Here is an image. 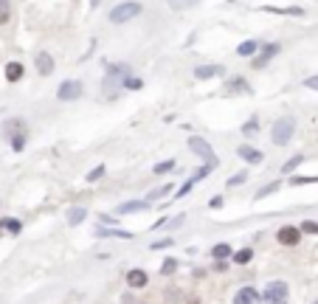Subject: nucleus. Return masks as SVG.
I'll return each mask as SVG.
<instances>
[{
	"label": "nucleus",
	"mask_w": 318,
	"mask_h": 304,
	"mask_svg": "<svg viewBox=\"0 0 318 304\" xmlns=\"http://www.w3.org/2000/svg\"><path fill=\"white\" fill-rule=\"evenodd\" d=\"M149 203L146 200H132V203H124V206H119V214H129V211H144Z\"/></svg>",
	"instance_id": "nucleus-12"
},
{
	"label": "nucleus",
	"mask_w": 318,
	"mask_h": 304,
	"mask_svg": "<svg viewBox=\"0 0 318 304\" xmlns=\"http://www.w3.org/2000/svg\"><path fill=\"white\" fill-rule=\"evenodd\" d=\"M127 282L132 287H144L146 285V273H144V270H129V273H127Z\"/></svg>",
	"instance_id": "nucleus-15"
},
{
	"label": "nucleus",
	"mask_w": 318,
	"mask_h": 304,
	"mask_svg": "<svg viewBox=\"0 0 318 304\" xmlns=\"http://www.w3.org/2000/svg\"><path fill=\"white\" fill-rule=\"evenodd\" d=\"M37 70H40V76H48L54 70V60L51 54H37Z\"/></svg>",
	"instance_id": "nucleus-9"
},
{
	"label": "nucleus",
	"mask_w": 318,
	"mask_h": 304,
	"mask_svg": "<svg viewBox=\"0 0 318 304\" xmlns=\"http://www.w3.org/2000/svg\"><path fill=\"white\" fill-rule=\"evenodd\" d=\"M57 96H60L62 102H73V99H79V96H82V82H79V79L62 82L60 90H57Z\"/></svg>",
	"instance_id": "nucleus-4"
},
{
	"label": "nucleus",
	"mask_w": 318,
	"mask_h": 304,
	"mask_svg": "<svg viewBox=\"0 0 318 304\" xmlns=\"http://www.w3.org/2000/svg\"><path fill=\"white\" fill-rule=\"evenodd\" d=\"M0 228H6V231H11V234H17L20 228V220H0Z\"/></svg>",
	"instance_id": "nucleus-21"
},
{
	"label": "nucleus",
	"mask_w": 318,
	"mask_h": 304,
	"mask_svg": "<svg viewBox=\"0 0 318 304\" xmlns=\"http://www.w3.org/2000/svg\"><path fill=\"white\" fill-rule=\"evenodd\" d=\"M299 164H301V155H296V158H290V161H287V164H284L282 169H284V172H293V169H296Z\"/></svg>",
	"instance_id": "nucleus-26"
},
{
	"label": "nucleus",
	"mask_w": 318,
	"mask_h": 304,
	"mask_svg": "<svg viewBox=\"0 0 318 304\" xmlns=\"http://www.w3.org/2000/svg\"><path fill=\"white\" fill-rule=\"evenodd\" d=\"M138 14H141V3L127 0V3H121V6H116V9L110 11V20L113 23H127V20L138 17Z\"/></svg>",
	"instance_id": "nucleus-3"
},
{
	"label": "nucleus",
	"mask_w": 318,
	"mask_h": 304,
	"mask_svg": "<svg viewBox=\"0 0 318 304\" xmlns=\"http://www.w3.org/2000/svg\"><path fill=\"white\" fill-rule=\"evenodd\" d=\"M200 0H169V6L172 9H191V6H197Z\"/></svg>",
	"instance_id": "nucleus-22"
},
{
	"label": "nucleus",
	"mask_w": 318,
	"mask_h": 304,
	"mask_svg": "<svg viewBox=\"0 0 318 304\" xmlns=\"http://www.w3.org/2000/svg\"><path fill=\"white\" fill-rule=\"evenodd\" d=\"M189 147H191V152H197V155L206 158L208 164H217V158L211 155V147H208V144H206L203 138H191V141H189Z\"/></svg>",
	"instance_id": "nucleus-7"
},
{
	"label": "nucleus",
	"mask_w": 318,
	"mask_h": 304,
	"mask_svg": "<svg viewBox=\"0 0 318 304\" xmlns=\"http://www.w3.org/2000/svg\"><path fill=\"white\" fill-rule=\"evenodd\" d=\"M276 189H279V183H267L265 189H259L256 197H265V194H270V191H276Z\"/></svg>",
	"instance_id": "nucleus-28"
},
{
	"label": "nucleus",
	"mask_w": 318,
	"mask_h": 304,
	"mask_svg": "<svg viewBox=\"0 0 318 304\" xmlns=\"http://www.w3.org/2000/svg\"><path fill=\"white\" fill-rule=\"evenodd\" d=\"M124 85H127V87H135V90H138V87H141V79H132V76H127V79H124Z\"/></svg>",
	"instance_id": "nucleus-34"
},
{
	"label": "nucleus",
	"mask_w": 318,
	"mask_h": 304,
	"mask_svg": "<svg viewBox=\"0 0 318 304\" xmlns=\"http://www.w3.org/2000/svg\"><path fill=\"white\" fill-rule=\"evenodd\" d=\"M102 175H104V166H99V169H93V172L87 175V181H99Z\"/></svg>",
	"instance_id": "nucleus-33"
},
{
	"label": "nucleus",
	"mask_w": 318,
	"mask_h": 304,
	"mask_svg": "<svg viewBox=\"0 0 318 304\" xmlns=\"http://www.w3.org/2000/svg\"><path fill=\"white\" fill-rule=\"evenodd\" d=\"M175 270H178V259H166L164 268H161V273H164V276H172Z\"/></svg>",
	"instance_id": "nucleus-23"
},
{
	"label": "nucleus",
	"mask_w": 318,
	"mask_h": 304,
	"mask_svg": "<svg viewBox=\"0 0 318 304\" xmlns=\"http://www.w3.org/2000/svg\"><path fill=\"white\" fill-rule=\"evenodd\" d=\"M316 304H318V299H316Z\"/></svg>",
	"instance_id": "nucleus-35"
},
{
	"label": "nucleus",
	"mask_w": 318,
	"mask_h": 304,
	"mask_svg": "<svg viewBox=\"0 0 318 304\" xmlns=\"http://www.w3.org/2000/svg\"><path fill=\"white\" fill-rule=\"evenodd\" d=\"M169 189H172V186H164V189H158V191H152V194H149V200H158V197H166V194H169Z\"/></svg>",
	"instance_id": "nucleus-30"
},
{
	"label": "nucleus",
	"mask_w": 318,
	"mask_h": 304,
	"mask_svg": "<svg viewBox=\"0 0 318 304\" xmlns=\"http://www.w3.org/2000/svg\"><path fill=\"white\" fill-rule=\"evenodd\" d=\"M276 240H279L282 245H296V243L301 240V228H296V226H284V228H279Z\"/></svg>",
	"instance_id": "nucleus-6"
},
{
	"label": "nucleus",
	"mask_w": 318,
	"mask_h": 304,
	"mask_svg": "<svg viewBox=\"0 0 318 304\" xmlns=\"http://www.w3.org/2000/svg\"><path fill=\"white\" fill-rule=\"evenodd\" d=\"M211 256H214L217 262H223L225 256H231V245H228V243H220V245H214V248H211Z\"/></svg>",
	"instance_id": "nucleus-14"
},
{
	"label": "nucleus",
	"mask_w": 318,
	"mask_h": 304,
	"mask_svg": "<svg viewBox=\"0 0 318 304\" xmlns=\"http://www.w3.org/2000/svg\"><path fill=\"white\" fill-rule=\"evenodd\" d=\"M96 234H99V237H121V240H129V237H132V234H127V231H116V228H113V231H107V228H99Z\"/></svg>",
	"instance_id": "nucleus-19"
},
{
	"label": "nucleus",
	"mask_w": 318,
	"mask_h": 304,
	"mask_svg": "<svg viewBox=\"0 0 318 304\" xmlns=\"http://www.w3.org/2000/svg\"><path fill=\"white\" fill-rule=\"evenodd\" d=\"M304 87H310V90H318V76H310V79H304Z\"/></svg>",
	"instance_id": "nucleus-32"
},
{
	"label": "nucleus",
	"mask_w": 318,
	"mask_h": 304,
	"mask_svg": "<svg viewBox=\"0 0 318 304\" xmlns=\"http://www.w3.org/2000/svg\"><path fill=\"white\" fill-rule=\"evenodd\" d=\"M287 296H290V287H287V282H267L265 287V302L267 304H287Z\"/></svg>",
	"instance_id": "nucleus-1"
},
{
	"label": "nucleus",
	"mask_w": 318,
	"mask_h": 304,
	"mask_svg": "<svg viewBox=\"0 0 318 304\" xmlns=\"http://www.w3.org/2000/svg\"><path fill=\"white\" fill-rule=\"evenodd\" d=\"M228 90H248V85H245L242 79H234L231 85H228Z\"/></svg>",
	"instance_id": "nucleus-29"
},
{
	"label": "nucleus",
	"mask_w": 318,
	"mask_h": 304,
	"mask_svg": "<svg viewBox=\"0 0 318 304\" xmlns=\"http://www.w3.org/2000/svg\"><path fill=\"white\" fill-rule=\"evenodd\" d=\"M11 147H14V149L20 152V149L26 147V135H14V138H11Z\"/></svg>",
	"instance_id": "nucleus-27"
},
{
	"label": "nucleus",
	"mask_w": 318,
	"mask_h": 304,
	"mask_svg": "<svg viewBox=\"0 0 318 304\" xmlns=\"http://www.w3.org/2000/svg\"><path fill=\"white\" fill-rule=\"evenodd\" d=\"M301 231H304V234H318V223L316 220H304V223H301Z\"/></svg>",
	"instance_id": "nucleus-24"
},
{
	"label": "nucleus",
	"mask_w": 318,
	"mask_h": 304,
	"mask_svg": "<svg viewBox=\"0 0 318 304\" xmlns=\"http://www.w3.org/2000/svg\"><path fill=\"white\" fill-rule=\"evenodd\" d=\"M251 259H254V251H251V248H242V251L234 253V262H240V265H245V262H251Z\"/></svg>",
	"instance_id": "nucleus-18"
},
{
	"label": "nucleus",
	"mask_w": 318,
	"mask_h": 304,
	"mask_svg": "<svg viewBox=\"0 0 318 304\" xmlns=\"http://www.w3.org/2000/svg\"><path fill=\"white\" fill-rule=\"evenodd\" d=\"M254 51H256V43H254V40H248V43H242L240 48H237V54H240V57H251Z\"/></svg>",
	"instance_id": "nucleus-20"
},
{
	"label": "nucleus",
	"mask_w": 318,
	"mask_h": 304,
	"mask_svg": "<svg viewBox=\"0 0 318 304\" xmlns=\"http://www.w3.org/2000/svg\"><path fill=\"white\" fill-rule=\"evenodd\" d=\"M240 158L248 161V164H262V152L254 149V147H240Z\"/></svg>",
	"instance_id": "nucleus-10"
},
{
	"label": "nucleus",
	"mask_w": 318,
	"mask_h": 304,
	"mask_svg": "<svg viewBox=\"0 0 318 304\" xmlns=\"http://www.w3.org/2000/svg\"><path fill=\"white\" fill-rule=\"evenodd\" d=\"M245 178H248V172H240V175H234L231 181H228V186H240V183L245 181Z\"/></svg>",
	"instance_id": "nucleus-31"
},
{
	"label": "nucleus",
	"mask_w": 318,
	"mask_h": 304,
	"mask_svg": "<svg viewBox=\"0 0 318 304\" xmlns=\"http://www.w3.org/2000/svg\"><path fill=\"white\" fill-rule=\"evenodd\" d=\"M234 304H262V296L254 287H240L237 296H234Z\"/></svg>",
	"instance_id": "nucleus-5"
},
{
	"label": "nucleus",
	"mask_w": 318,
	"mask_h": 304,
	"mask_svg": "<svg viewBox=\"0 0 318 304\" xmlns=\"http://www.w3.org/2000/svg\"><path fill=\"white\" fill-rule=\"evenodd\" d=\"M194 76H197V79L225 76V68H223V65H200V68H194Z\"/></svg>",
	"instance_id": "nucleus-8"
},
{
	"label": "nucleus",
	"mask_w": 318,
	"mask_h": 304,
	"mask_svg": "<svg viewBox=\"0 0 318 304\" xmlns=\"http://www.w3.org/2000/svg\"><path fill=\"white\" fill-rule=\"evenodd\" d=\"M276 54H279V45H276V43H267V45H265V57L254 60V65H256V68H262V65H265V62L270 60V57H276Z\"/></svg>",
	"instance_id": "nucleus-13"
},
{
	"label": "nucleus",
	"mask_w": 318,
	"mask_h": 304,
	"mask_svg": "<svg viewBox=\"0 0 318 304\" xmlns=\"http://www.w3.org/2000/svg\"><path fill=\"white\" fill-rule=\"evenodd\" d=\"M293 130H296V122H293V119H279V122L273 124V130H270V138H273V144L284 147V144L293 138Z\"/></svg>",
	"instance_id": "nucleus-2"
},
{
	"label": "nucleus",
	"mask_w": 318,
	"mask_h": 304,
	"mask_svg": "<svg viewBox=\"0 0 318 304\" xmlns=\"http://www.w3.org/2000/svg\"><path fill=\"white\" fill-rule=\"evenodd\" d=\"M11 17V6H9V0H0V26H6Z\"/></svg>",
	"instance_id": "nucleus-17"
},
{
	"label": "nucleus",
	"mask_w": 318,
	"mask_h": 304,
	"mask_svg": "<svg viewBox=\"0 0 318 304\" xmlns=\"http://www.w3.org/2000/svg\"><path fill=\"white\" fill-rule=\"evenodd\" d=\"M23 73H26V70H23L20 62H9V65H6V79H9V82H20Z\"/></svg>",
	"instance_id": "nucleus-11"
},
{
	"label": "nucleus",
	"mask_w": 318,
	"mask_h": 304,
	"mask_svg": "<svg viewBox=\"0 0 318 304\" xmlns=\"http://www.w3.org/2000/svg\"><path fill=\"white\" fill-rule=\"evenodd\" d=\"M172 166H175V161H164V164L155 166V175H166L169 169H172Z\"/></svg>",
	"instance_id": "nucleus-25"
},
{
	"label": "nucleus",
	"mask_w": 318,
	"mask_h": 304,
	"mask_svg": "<svg viewBox=\"0 0 318 304\" xmlns=\"http://www.w3.org/2000/svg\"><path fill=\"white\" fill-rule=\"evenodd\" d=\"M85 217H87V211L82 209V206H76V209L68 211V223H70V226H79V223H82Z\"/></svg>",
	"instance_id": "nucleus-16"
}]
</instances>
